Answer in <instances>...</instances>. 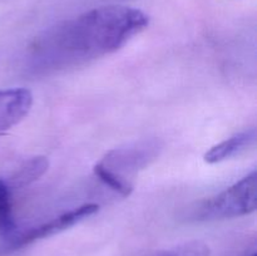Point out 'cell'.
Segmentation results:
<instances>
[{"mask_svg":"<svg viewBox=\"0 0 257 256\" xmlns=\"http://www.w3.org/2000/svg\"><path fill=\"white\" fill-rule=\"evenodd\" d=\"M257 138L256 128H251V130L243 131V132L237 133V135L232 136V137L227 138V140L222 141L218 145L213 146L210 150L206 152L205 161L207 163H220L226 160L235 157L238 153L243 152L251 146L255 145Z\"/></svg>","mask_w":257,"mask_h":256,"instance_id":"8992f818","label":"cell"},{"mask_svg":"<svg viewBox=\"0 0 257 256\" xmlns=\"http://www.w3.org/2000/svg\"><path fill=\"white\" fill-rule=\"evenodd\" d=\"M148 24V15L137 8H94L38 35L29 45L28 60L38 73L80 67L119 50Z\"/></svg>","mask_w":257,"mask_h":256,"instance_id":"6da1fadb","label":"cell"},{"mask_svg":"<svg viewBox=\"0 0 257 256\" xmlns=\"http://www.w3.org/2000/svg\"><path fill=\"white\" fill-rule=\"evenodd\" d=\"M15 231L12 210V190L7 181L0 178V233L9 237Z\"/></svg>","mask_w":257,"mask_h":256,"instance_id":"ba28073f","label":"cell"},{"mask_svg":"<svg viewBox=\"0 0 257 256\" xmlns=\"http://www.w3.org/2000/svg\"><path fill=\"white\" fill-rule=\"evenodd\" d=\"M257 207V172L252 171L218 195L201 201L191 210L196 221H215L241 217L255 212Z\"/></svg>","mask_w":257,"mask_h":256,"instance_id":"7a4b0ae2","label":"cell"},{"mask_svg":"<svg viewBox=\"0 0 257 256\" xmlns=\"http://www.w3.org/2000/svg\"><path fill=\"white\" fill-rule=\"evenodd\" d=\"M162 143L160 140H147L128 145L122 148H114L104 156L99 165L107 168L119 177L125 178L124 173H135L136 171L143 170L160 155ZM130 181V180H128Z\"/></svg>","mask_w":257,"mask_h":256,"instance_id":"3957f363","label":"cell"},{"mask_svg":"<svg viewBox=\"0 0 257 256\" xmlns=\"http://www.w3.org/2000/svg\"><path fill=\"white\" fill-rule=\"evenodd\" d=\"M49 168V161L44 156H37L30 160L22 163L19 168L13 173L9 181L7 183L9 185L10 190L13 188H22L30 185L34 181L39 180Z\"/></svg>","mask_w":257,"mask_h":256,"instance_id":"52a82bcc","label":"cell"},{"mask_svg":"<svg viewBox=\"0 0 257 256\" xmlns=\"http://www.w3.org/2000/svg\"><path fill=\"white\" fill-rule=\"evenodd\" d=\"M33 105V94L27 88L0 89V135L19 124Z\"/></svg>","mask_w":257,"mask_h":256,"instance_id":"5b68a950","label":"cell"},{"mask_svg":"<svg viewBox=\"0 0 257 256\" xmlns=\"http://www.w3.org/2000/svg\"><path fill=\"white\" fill-rule=\"evenodd\" d=\"M98 210H99V206L97 203H85V205L73 208L68 212L62 213V215L48 221V222L23 231L18 235H10L8 237L9 238L8 240V248L9 250H17V248L30 245V243L42 240V238L50 237L55 233L62 232V231L68 230L72 226L82 222L85 218L97 213Z\"/></svg>","mask_w":257,"mask_h":256,"instance_id":"277c9868","label":"cell"},{"mask_svg":"<svg viewBox=\"0 0 257 256\" xmlns=\"http://www.w3.org/2000/svg\"><path fill=\"white\" fill-rule=\"evenodd\" d=\"M93 171H94V175L97 176V178L100 181V182L104 183V185L108 186L110 190L119 193V195L123 196V197H128V196L132 193L133 185L131 183V181L124 180V178L114 175L113 172L108 171L107 168L100 166L99 163H97V165L94 166Z\"/></svg>","mask_w":257,"mask_h":256,"instance_id":"9c48e42d","label":"cell"},{"mask_svg":"<svg viewBox=\"0 0 257 256\" xmlns=\"http://www.w3.org/2000/svg\"><path fill=\"white\" fill-rule=\"evenodd\" d=\"M247 256H257V252H256V250H252V252H251L250 255H247Z\"/></svg>","mask_w":257,"mask_h":256,"instance_id":"8fae6325","label":"cell"},{"mask_svg":"<svg viewBox=\"0 0 257 256\" xmlns=\"http://www.w3.org/2000/svg\"><path fill=\"white\" fill-rule=\"evenodd\" d=\"M156 256H210V248L201 241H190L167 248Z\"/></svg>","mask_w":257,"mask_h":256,"instance_id":"30bf717a","label":"cell"}]
</instances>
